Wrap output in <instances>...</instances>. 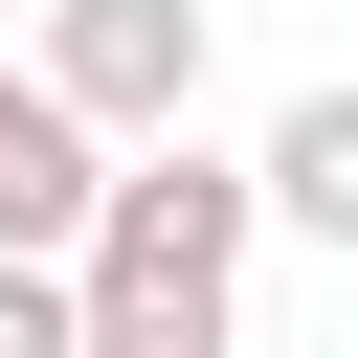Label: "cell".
<instances>
[{
    "label": "cell",
    "instance_id": "obj_2",
    "mask_svg": "<svg viewBox=\"0 0 358 358\" xmlns=\"http://www.w3.org/2000/svg\"><path fill=\"white\" fill-rule=\"evenodd\" d=\"M90 134H157V112H201V0H45V45H22Z\"/></svg>",
    "mask_w": 358,
    "mask_h": 358
},
{
    "label": "cell",
    "instance_id": "obj_3",
    "mask_svg": "<svg viewBox=\"0 0 358 358\" xmlns=\"http://www.w3.org/2000/svg\"><path fill=\"white\" fill-rule=\"evenodd\" d=\"M90 179H112V134H90L45 67H0V246H67V224H90Z\"/></svg>",
    "mask_w": 358,
    "mask_h": 358
},
{
    "label": "cell",
    "instance_id": "obj_5",
    "mask_svg": "<svg viewBox=\"0 0 358 358\" xmlns=\"http://www.w3.org/2000/svg\"><path fill=\"white\" fill-rule=\"evenodd\" d=\"M0 358H90V313H67V246H0Z\"/></svg>",
    "mask_w": 358,
    "mask_h": 358
},
{
    "label": "cell",
    "instance_id": "obj_4",
    "mask_svg": "<svg viewBox=\"0 0 358 358\" xmlns=\"http://www.w3.org/2000/svg\"><path fill=\"white\" fill-rule=\"evenodd\" d=\"M246 224H313V246H358V90H291V112H268V157H246Z\"/></svg>",
    "mask_w": 358,
    "mask_h": 358
},
{
    "label": "cell",
    "instance_id": "obj_1",
    "mask_svg": "<svg viewBox=\"0 0 358 358\" xmlns=\"http://www.w3.org/2000/svg\"><path fill=\"white\" fill-rule=\"evenodd\" d=\"M67 313H90V358H224V336H246V179H224L179 112L90 179V224H67Z\"/></svg>",
    "mask_w": 358,
    "mask_h": 358
}]
</instances>
